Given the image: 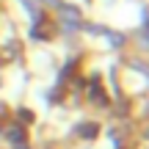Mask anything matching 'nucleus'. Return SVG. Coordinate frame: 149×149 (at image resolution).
<instances>
[{"instance_id": "f257e3e1", "label": "nucleus", "mask_w": 149, "mask_h": 149, "mask_svg": "<svg viewBox=\"0 0 149 149\" xmlns=\"http://www.w3.org/2000/svg\"><path fill=\"white\" fill-rule=\"evenodd\" d=\"M61 22H64L66 31H77L83 25V17H80V11L74 6H61Z\"/></svg>"}, {"instance_id": "f03ea898", "label": "nucleus", "mask_w": 149, "mask_h": 149, "mask_svg": "<svg viewBox=\"0 0 149 149\" xmlns=\"http://www.w3.org/2000/svg\"><path fill=\"white\" fill-rule=\"evenodd\" d=\"M8 141H11L14 146H17V144H25V135H22V130H19V127H11V130H8Z\"/></svg>"}, {"instance_id": "7ed1b4c3", "label": "nucleus", "mask_w": 149, "mask_h": 149, "mask_svg": "<svg viewBox=\"0 0 149 149\" xmlns=\"http://www.w3.org/2000/svg\"><path fill=\"white\" fill-rule=\"evenodd\" d=\"M83 138H94V133H97V127L94 124H80V130H77Z\"/></svg>"}, {"instance_id": "20e7f679", "label": "nucleus", "mask_w": 149, "mask_h": 149, "mask_svg": "<svg viewBox=\"0 0 149 149\" xmlns=\"http://www.w3.org/2000/svg\"><path fill=\"white\" fill-rule=\"evenodd\" d=\"M108 39H111V44H113V47H119V44L124 42V39H122V36H116V33H108Z\"/></svg>"}, {"instance_id": "39448f33", "label": "nucleus", "mask_w": 149, "mask_h": 149, "mask_svg": "<svg viewBox=\"0 0 149 149\" xmlns=\"http://www.w3.org/2000/svg\"><path fill=\"white\" fill-rule=\"evenodd\" d=\"M17 149H28V146H25V144H17Z\"/></svg>"}]
</instances>
